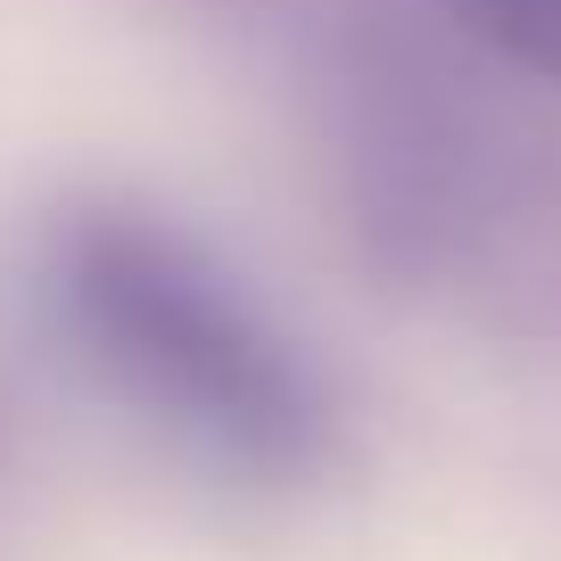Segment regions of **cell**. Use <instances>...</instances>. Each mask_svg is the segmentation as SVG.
I'll use <instances>...</instances> for the list:
<instances>
[{"mask_svg": "<svg viewBox=\"0 0 561 561\" xmlns=\"http://www.w3.org/2000/svg\"><path fill=\"white\" fill-rule=\"evenodd\" d=\"M50 280L91 371L198 455L231 471H306L322 455V397L289 339L174 231L83 215Z\"/></svg>", "mask_w": 561, "mask_h": 561, "instance_id": "1", "label": "cell"}, {"mask_svg": "<svg viewBox=\"0 0 561 561\" xmlns=\"http://www.w3.org/2000/svg\"><path fill=\"white\" fill-rule=\"evenodd\" d=\"M455 25H471L488 50H504L512 67L561 83V0H438Z\"/></svg>", "mask_w": 561, "mask_h": 561, "instance_id": "2", "label": "cell"}]
</instances>
